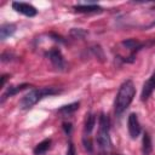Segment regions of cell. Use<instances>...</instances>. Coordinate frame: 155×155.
<instances>
[{"mask_svg": "<svg viewBox=\"0 0 155 155\" xmlns=\"http://www.w3.org/2000/svg\"><path fill=\"white\" fill-rule=\"evenodd\" d=\"M74 10L81 13H96V12H101L103 8L98 5H75Z\"/></svg>", "mask_w": 155, "mask_h": 155, "instance_id": "9c48e42d", "label": "cell"}, {"mask_svg": "<svg viewBox=\"0 0 155 155\" xmlns=\"http://www.w3.org/2000/svg\"><path fill=\"white\" fill-rule=\"evenodd\" d=\"M94 125H96V115L94 114H87L86 120H85V127H84V132L86 136H88L92 132Z\"/></svg>", "mask_w": 155, "mask_h": 155, "instance_id": "7c38bea8", "label": "cell"}, {"mask_svg": "<svg viewBox=\"0 0 155 155\" xmlns=\"http://www.w3.org/2000/svg\"><path fill=\"white\" fill-rule=\"evenodd\" d=\"M79 105H80L79 102H74V103H70L68 105H63V107H61L58 109V113H61V114H70V113H74L75 110L79 109Z\"/></svg>", "mask_w": 155, "mask_h": 155, "instance_id": "9a60e30c", "label": "cell"}, {"mask_svg": "<svg viewBox=\"0 0 155 155\" xmlns=\"http://www.w3.org/2000/svg\"><path fill=\"white\" fill-rule=\"evenodd\" d=\"M113 155H121V154H113Z\"/></svg>", "mask_w": 155, "mask_h": 155, "instance_id": "603a6c76", "label": "cell"}, {"mask_svg": "<svg viewBox=\"0 0 155 155\" xmlns=\"http://www.w3.org/2000/svg\"><path fill=\"white\" fill-rule=\"evenodd\" d=\"M51 147V139L47 138V139H44L42 142H40L35 148H34V155H42L45 154Z\"/></svg>", "mask_w": 155, "mask_h": 155, "instance_id": "4fadbf2b", "label": "cell"}, {"mask_svg": "<svg viewBox=\"0 0 155 155\" xmlns=\"http://www.w3.org/2000/svg\"><path fill=\"white\" fill-rule=\"evenodd\" d=\"M71 34L79 38V36H84L86 33H85V31H82L81 29H74V30H71Z\"/></svg>", "mask_w": 155, "mask_h": 155, "instance_id": "ac0fdd59", "label": "cell"}, {"mask_svg": "<svg viewBox=\"0 0 155 155\" xmlns=\"http://www.w3.org/2000/svg\"><path fill=\"white\" fill-rule=\"evenodd\" d=\"M63 128H64V131H65L67 134H70V132H71V124L64 122V124H63Z\"/></svg>", "mask_w": 155, "mask_h": 155, "instance_id": "d6986e66", "label": "cell"}, {"mask_svg": "<svg viewBox=\"0 0 155 155\" xmlns=\"http://www.w3.org/2000/svg\"><path fill=\"white\" fill-rule=\"evenodd\" d=\"M16 31V25L12 23H5L0 27V39L5 40L6 38L11 36Z\"/></svg>", "mask_w": 155, "mask_h": 155, "instance_id": "8fae6325", "label": "cell"}, {"mask_svg": "<svg viewBox=\"0 0 155 155\" xmlns=\"http://www.w3.org/2000/svg\"><path fill=\"white\" fill-rule=\"evenodd\" d=\"M12 7H13V10H16L17 12H19V13L27 16V17H34V16L38 13L36 8H35L33 5L27 4V2L15 1V2H12Z\"/></svg>", "mask_w": 155, "mask_h": 155, "instance_id": "8992f818", "label": "cell"}, {"mask_svg": "<svg viewBox=\"0 0 155 155\" xmlns=\"http://www.w3.org/2000/svg\"><path fill=\"white\" fill-rule=\"evenodd\" d=\"M61 91L53 87H41V88H34L31 91H29L25 96L22 97V99L19 101V108L23 110H28L31 109L40 99H42L44 97L47 96H52V94H57Z\"/></svg>", "mask_w": 155, "mask_h": 155, "instance_id": "7a4b0ae2", "label": "cell"}, {"mask_svg": "<svg viewBox=\"0 0 155 155\" xmlns=\"http://www.w3.org/2000/svg\"><path fill=\"white\" fill-rule=\"evenodd\" d=\"M6 78H7V75H4V76H2V80H1V86H4V85H5V81H6Z\"/></svg>", "mask_w": 155, "mask_h": 155, "instance_id": "ffe728a7", "label": "cell"}, {"mask_svg": "<svg viewBox=\"0 0 155 155\" xmlns=\"http://www.w3.org/2000/svg\"><path fill=\"white\" fill-rule=\"evenodd\" d=\"M29 85L28 84H22V85H17V86H11V87H8L5 92H4V94L1 96V103H4L8 97H12V96H15L16 93H18V92H21V91H23L24 88H27Z\"/></svg>", "mask_w": 155, "mask_h": 155, "instance_id": "ba28073f", "label": "cell"}, {"mask_svg": "<svg viewBox=\"0 0 155 155\" xmlns=\"http://www.w3.org/2000/svg\"><path fill=\"white\" fill-rule=\"evenodd\" d=\"M122 45H124L125 47H127L128 50H131L132 52L138 51V50L142 48V46H143V44L139 42V41L136 40V39H127V40L122 41Z\"/></svg>", "mask_w": 155, "mask_h": 155, "instance_id": "5bb4252c", "label": "cell"}, {"mask_svg": "<svg viewBox=\"0 0 155 155\" xmlns=\"http://www.w3.org/2000/svg\"><path fill=\"white\" fill-rule=\"evenodd\" d=\"M67 155H76V150H75V147L71 142H69L68 144V149H67Z\"/></svg>", "mask_w": 155, "mask_h": 155, "instance_id": "e0dca14e", "label": "cell"}, {"mask_svg": "<svg viewBox=\"0 0 155 155\" xmlns=\"http://www.w3.org/2000/svg\"><path fill=\"white\" fill-rule=\"evenodd\" d=\"M154 90H155V71L151 74V76L144 82V85H143V88H142V93H140V99L144 102V101H147L150 96H151V93L154 92Z\"/></svg>", "mask_w": 155, "mask_h": 155, "instance_id": "52a82bcc", "label": "cell"}, {"mask_svg": "<svg viewBox=\"0 0 155 155\" xmlns=\"http://www.w3.org/2000/svg\"><path fill=\"white\" fill-rule=\"evenodd\" d=\"M153 151V143L151 137L148 132L143 133V142H142V153L143 155H150Z\"/></svg>", "mask_w": 155, "mask_h": 155, "instance_id": "30bf717a", "label": "cell"}, {"mask_svg": "<svg viewBox=\"0 0 155 155\" xmlns=\"http://www.w3.org/2000/svg\"><path fill=\"white\" fill-rule=\"evenodd\" d=\"M127 128H128V133L131 136L132 139H136L140 132H142V128H140V124L138 121V116L136 113H131L128 115V119H127Z\"/></svg>", "mask_w": 155, "mask_h": 155, "instance_id": "5b68a950", "label": "cell"}, {"mask_svg": "<svg viewBox=\"0 0 155 155\" xmlns=\"http://www.w3.org/2000/svg\"><path fill=\"white\" fill-rule=\"evenodd\" d=\"M82 143H84V147H85V149L87 150V153H88V154H92V153H93V144H92V140H91L90 136L84 134Z\"/></svg>", "mask_w": 155, "mask_h": 155, "instance_id": "2e32d148", "label": "cell"}, {"mask_svg": "<svg viewBox=\"0 0 155 155\" xmlns=\"http://www.w3.org/2000/svg\"><path fill=\"white\" fill-rule=\"evenodd\" d=\"M136 94V87L132 80H126L119 88V92L116 94L115 98V104H114V109H115V114L119 116L121 115L131 104V102L133 101V97Z\"/></svg>", "mask_w": 155, "mask_h": 155, "instance_id": "6da1fadb", "label": "cell"}, {"mask_svg": "<svg viewBox=\"0 0 155 155\" xmlns=\"http://www.w3.org/2000/svg\"><path fill=\"white\" fill-rule=\"evenodd\" d=\"M151 25H155V22H154V23H151Z\"/></svg>", "mask_w": 155, "mask_h": 155, "instance_id": "7402d4cb", "label": "cell"}, {"mask_svg": "<svg viewBox=\"0 0 155 155\" xmlns=\"http://www.w3.org/2000/svg\"><path fill=\"white\" fill-rule=\"evenodd\" d=\"M98 132H97V144L99 147V149L102 151H105L109 147H110V137H109V130H110V121L109 117L104 114L101 113L99 114V119H98Z\"/></svg>", "mask_w": 155, "mask_h": 155, "instance_id": "3957f363", "label": "cell"}, {"mask_svg": "<svg viewBox=\"0 0 155 155\" xmlns=\"http://www.w3.org/2000/svg\"><path fill=\"white\" fill-rule=\"evenodd\" d=\"M98 155H105V151H101Z\"/></svg>", "mask_w": 155, "mask_h": 155, "instance_id": "44dd1931", "label": "cell"}, {"mask_svg": "<svg viewBox=\"0 0 155 155\" xmlns=\"http://www.w3.org/2000/svg\"><path fill=\"white\" fill-rule=\"evenodd\" d=\"M47 57H48V59L51 61L52 65H53L56 69H58V70H63V69H64L65 62H64L63 54H62V52H61L59 48H56V47L51 48V50L47 52Z\"/></svg>", "mask_w": 155, "mask_h": 155, "instance_id": "277c9868", "label": "cell"}]
</instances>
